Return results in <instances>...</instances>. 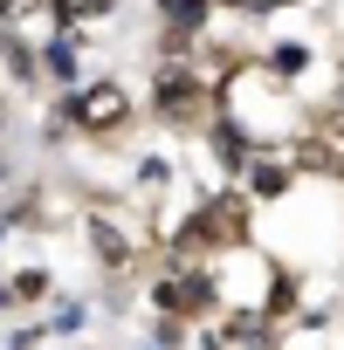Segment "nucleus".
Wrapping results in <instances>:
<instances>
[{"instance_id": "1", "label": "nucleus", "mask_w": 344, "mask_h": 350, "mask_svg": "<svg viewBox=\"0 0 344 350\" xmlns=\"http://www.w3.org/2000/svg\"><path fill=\"white\" fill-rule=\"evenodd\" d=\"M151 110H158V124H180V131H207V117L221 110V96H214V76L200 69V62H158V76H151Z\"/></svg>"}, {"instance_id": "2", "label": "nucleus", "mask_w": 344, "mask_h": 350, "mask_svg": "<svg viewBox=\"0 0 344 350\" xmlns=\"http://www.w3.org/2000/svg\"><path fill=\"white\" fill-rule=\"evenodd\" d=\"M62 103V117L83 131V137H124L131 131V117H138V103H131V90L124 83H83V90H69V96H56Z\"/></svg>"}, {"instance_id": "3", "label": "nucleus", "mask_w": 344, "mask_h": 350, "mask_svg": "<svg viewBox=\"0 0 344 350\" xmlns=\"http://www.w3.org/2000/svg\"><path fill=\"white\" fill-rule=\"evenodd\" d=\"M289 186H296V165H289V151H269V144H262L255 165L241 172V193H248V200H282Z\"/></svg>"}, {"instance_id": "4", "label": "nucleus", "mask_w": 344, "mask_h": 350, "mask_svg": "<svg viewBox=\"0 0 344 350\" xmlns=\"http://www.w3.org/2000/svg\"><path fill=\"white\" fill-rule=\"evenodd\" d=\"M151 14L172 42H200L207 21H214V0H151Z\"/></svg>"}, {"instance_id": "5", "label": "nucleus", "mask_w": 344, "mask_h": 350, "mask_svg": "<svg viewBox=\"0 0 344 350\" xmlns=\"http://www.w3.org/2000/svg\"><path fill=\"white\" fill-rule=\"evenodd\" d=\"M35 62H42V76H49V83H76V62H83V35L56 28V35L35 49Z\"/></svg>"}, {"instance_id": "6", "label": "nucleus", "mask_w": 344, "mask_h": 350, "mask_svg": "<svg viewBox=\"0 0 344 350\" xmlns=\"http://www.w3.org/2000/svg\"><path fill=\"white\" fill-rule=\"evenodd\" d=\"M310 62H317V55H310V42H269V55H262V76H275V83H296Z\"/></svg>"}, {"instance_id": "7", "label": "nucleus", "mask_w": 344, "mask_h": 350, "mask_svg": "<svg viewBox=\"0 0 344 350\" xmlns=\"http://www.w3.org/2000/svg\"><path fill=\"white\" fill-rule=\"evenodd\" d=\"M103 14H117V0H49V21L69 28V35H83V28L103 21Z\"/></svg>"}, {"instance_id": "8", "label": "nucleus", "mask_w": 344, "mask_h": 350, "mask_svg": "<svg viewBox=\"0 0 344 350\" xmlns=\"http://www.w3.org/2000/svg\"><path fill=\"white\" fill-rule=\"evenodd\" d=\"M90 247L103 254V268H131V241H124L110 220H90Z\"/></svg>"}, {"instance_id": "9", "label": "nucleus", "mask_w": 344, "mask_h": 350, "mask_svg": "<svg viewBox=\"0 0 344 350\" xmlns=\"http://www.w3.org/2000/svg\"><path fill=\"white\" fill-rule=\"evenodd\" d=\"M138 179H145V186H165V179H172V165H165V158H145V165H138Z\"/></svg>"}, {"instance_id": "10", "label": "nucleus", "mask_w": 344, "mask_h": 350, "mask_svg": "<svg viewBox=\"0 0 344 350\" xmlns=\"http://www.w3.org/2000/svg\"><path fill=\"white\" fill-rule=\"evenodd\" d=\"M275 8H303V0H255V14H275Z\"/></svg>"}, {"instance_id": "11", "label": "nucleus", "mask_w": 344, "mask_h": 350, "mask_svg": "<svg viewBox=\"0 0 344 350\" xmlns=\"http://www.w3.org/2000/svg\"><path fill=\"white\" fill-rule=\"evenodd\" d=\"M214 8H255V0H214Z\"/></svg>"}, {"instance_id": "12", "label": "nucleus", "mask_w": 344, "mask_h": 350, "mask_svg": "<svg viewBox=\"0 0 344 350\" xmlns=\"http://www.w3.org/2000/svg\"><path fill=\"white\" fill-rule=\"evenodd\" d=\"M0 179H8V158H0Z\"/></svg>"}, {"instance_id": "13", "label": "nucleus", "mask_w": 344, "mask_h": 350, "mask_svg": "<svg viewBox=\"0 0 344 350\" xmlns=\"http://www.w3.org/2000/svg\"><path fill=\"white\" fill-rule=\"evenodd\" d=\"M0 124H8V103H0Z\"/></svg>"}]
</instances>
